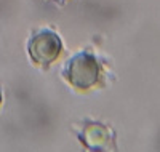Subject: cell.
I'll return each mask as SVG.
<instances>
[{
	"label": "cell",
	"mask_w": 160,
	"mask_h": 152,
	"mask_svg": "<svg viewBox=\"0 0 160 152\" xmlns=\"http://www.w3.org/2000/svg\"><path fill=\"white\" fill-rule=\"evenodd\" d=\"M0 103H2V93H0Z\"/></svg>",
	"instance_id": "cell-5"
},
{
	"label": "cell",
	"mask_w": 160,
	"mask_h": 152,
	"mask_svg": "<svg viewBox=\"0 0 160 152\" xmlns=\"http://www.w3.org/2000/svg\"><path fill=\"white\" fill-rule=\"evenodd\" d=\"M68 82L77 90H90L99 80L101 69L96 58L88 51H82L72 56L64 69Z\"/></svg>",
	"instance_id": "cell-1"
},
{
	"label": "cell",
	"mask_w": 160,
	"mask_h": 152,
	"mask_svg": "<svg viewBox=\"0 0 160 152\" xmlns=\"http://www.w3.org/2000/svg\"><path fill=\"white\" fill-rule=\"evenodd\" d=\"M53 2H58V3H64L66 0H53Z\"/></svg>",
	"instance_id": "cell-4"
},
{
	"label": "cell",
	"mask_w": 160,
	"mask_h": 152,
	"mask_svg": "<svg viewBox=\"0 0 160 152\" xmlns=\"http://www.w3.org/2000/svg\"><path fill=\"white\" fill-rule=\"evenodd\" d=\"M80 141L93 152H108L114 147V133L99 122H83V127L78 133Z\"/></svg>",
	"instance_id": "cell-3"
},
{
	"label": "cell",
	"mask_w": 160,
	"mask_h": 152,
	"mask_svg": "<svg viewBox=\"0 0 160 152\" xmlns=\"http://www.w3.org/2000/svg\"><path fill=\"white\" fill-rule=\"evenodd\" d=\"M28 48L31 59L38 66L47 67L59 58L62 51V43L56 32H53L51 29H42L34 34V37L29 40Z\"/></svg>",
	"instance_id": "cell-2"
}]
</instances>
